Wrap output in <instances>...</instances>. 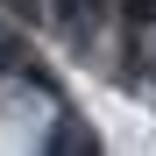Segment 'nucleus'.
<instances>
[{"label":"nucleus","instance_id":"obj_1","mask_svg":"<svg viewBox=\"0 0 156 156\" xmlns=\"http://www.w3.org/2000/svg\"><path fill=\"white\" fill-rule=\"evenodd\" d=\"M50 156H99V142H92L78 121H64V128H57V142H50Z\"/></svg>","mask_w":156,"mask_h":156}]
</instances>
